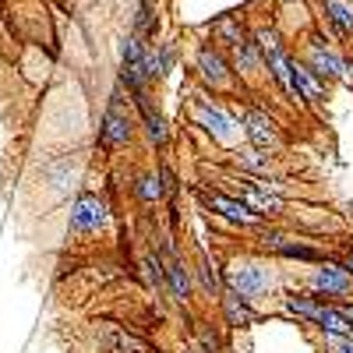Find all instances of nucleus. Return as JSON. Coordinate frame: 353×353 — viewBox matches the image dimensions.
<instances>
[{
	"mask_svg": "<svg viewBox=\"0 0 353 353\" xmlns=\"http://www.w3.org/2000/svg\"><path fill=\"white\" fill-rule=\"evenodd\" d=\"M134 36H156V18H152V0H141L134 14Z\"/></svg>",
	"mask_w": 353,
	"mask_h": 353,
	"instance_id": "27",
	"label": "nucleus"
},
{
	"mask_svg": "<svg viewBox=\"0 0 353 353\" xmlns=\"http://www.w3.org/2000/svg\"><path fill=\"white\" fill-rule=\"evenodd\" d=\"M261 244L283 254V258H297V261H321V251L311 248V244H301V241H290L283 237V233H269V230H261Z\"/></svg>",
	"mask_w": 353,
	"mask_h": 353,
	"instance_id": "14",
	"label": "nucleus"
},
{
	"mask_svg": "<svg viewBox=\"0 0 353 353\" xmlns=\"http://www.w3.org/2000/svg\"><path fill=\"white\" fill-rule=\"evenodd\" d=\"M110 350L113 353H149V343H141L138 336L124 332V329H110Z\"/></svg>",
	"mask_w": 353,
	"mask_h": 353,
	"instance_id": "21",
	"label": "nucleus"
},
{
	"mask_svg": "<svg viewBox=\"0 0 353 353\" xmlns=\"http://www.w3.org/2000/svg\"><path fill=\"white\" fill-rule=\"evenodd\" d=\"M166 261H163V272H166V286L173 293V301L176 304H188L191 301V272H188V265L173 254V248L166 244Z\"/></svg>",
	"mask_w": 353,
	"mask_h": 353,
	"instance_id": "10",
	"label": "nucleus"
},
{
	"mask_svg": "<svg viewBox=\"0 0 353 353\" xmlns=\"http://www.w3.org/2000/svg\"><path fill=\"white\" fill-rule=\"evenodd\" d=\"M121 81L128 85V92H145V46L141 36H128L124 50H121Z\"/></svg>",
	"mask_w": 353,
	"mask_h": 353,
	"instance_id": "5",
	"label": "nucleus"
},
{
	"mask_svg": "<svg viewBox=\"0 0 353 353\" xmlns=\"http://www.w3.org/2000/svg\"><path fill=\"white\" fill-rule=\"evenodd\" d=\"M307 64H311V71H314L318 78H325V81L346 78V61H343V57H336L332 50H325L318 39L307 46Z\"/></svg>",
	"mask_w": 353,
	"mask_h": 353,
	"instance_id": "13",
	"label": "nucleus"
},
{
	"mask_svg": "<svg viewBox=\"0 0 353 353\" xmlns=\"http://www.w3.org/2000/svg\"><path fill=\"white\" fill-rule=\"evenodd\" d=\"M212 36H216L223 46H237V43H244V25H241L237 18H219V21L212 25Z\"/></svg>",
	"mask_w": 353,
	"mask_h": 353,
	"instance_id": "22",
	"label": "nucleus"
},
{
	"mask_svg": "<svg viewBox=\"0 0 353 353\" xmlns=\"http://www.w3.org/2000/svg\"><path fill=\"white\" fill-rule=\"evenodd\" d=\"M134 194H138L145 205H152V201L163 198V181H159L156 173H141L138 181H134Z\"/></svg>",
	"mask_w": 353,
	"mask_h": 353,
	"instance_id": "24",
	"label": "nucleus"
},
{
	"mask_svg": "<svg viewBox=\"0 0 353 353\" xmlns=\"http://www.w3.org/2000/svg\"><path fill=\"white\" fill-rule=\"evenodd\" d=\"M325 14H329V21L339 28L343 36H350V32H353V11L343 4V0H325Z\"/></svg>",
	"mask_w": 353,
	"mask_h": 353,
	"instance_id": "25",
	"label": "nucleus"
},
{
	"mask_svg": "<svg viewBox=\"0 0 353 353\" xmlns=\"http://www.w3.org/2000/svg\"><path fill=\"white\" fill-rule=\"evenodd\" d=\"M233 50H237V71H241V74H258V71H261L265 57H261L258 39H244V43H237Z\"/></svg>",
	"mask_w": 353,
	"mask_h": 353,
	"instance_id": "20",
	"label": "nucleus"
},
{
	"mask_svg": "<svg viewBox=\"0 0 353 353\" xmlns=\"http://www.w3.org/2000/svg\"><path fill=\"white\" fill-rule=\"evenodd\" d=\"M237 163H241V170H248V173H261V176H269V156H265L261 149H244V152H237Z\"/></svg>",
	"mask_w": 353,
	"mask_h": 353,
	"instance_id": "26",
	"label": "nucleus"
},
{
	"mask_svg": "<svg viewBox=\"0 0 353 353\" xmlns=\"http://www.w3.org/2000/svg\"><path fill=\"white\" fill-rule=\"evenodd\" d=\"M159 181H163V194H173V191H176V176H173L166 166H163V173H159Z\"/></svg>",
	"mask_w": 353,
	"mask_h": 353,
	"instance_id": "29",
	"label": "nucleus"
},
{
	"mask_svg": "<svg viewBox=\"0 0 353 353\" xmlns=\"http://www.w3.org/2000/svg\"><path fill=\"white\" fill-rule=\"evenodd\" d=\"M314 325H318L321 332H332V336H353V321H350L339 307H332V304L321 307V314H318Z\"/></svg>",
	"mask_w": 353,
	"mask_h": 353,
	"instance_id": "18",
	"label": "nucleus"
},
{
	"mask_svg": "<svg viewBox=\"0 0 353 353\" xmlns=\"http://www.w3.org/2000/svg\"><path fill=\"white\" fill-rule=\"evenodd\" d=\"M226 286L237 290L241 297L254 301V297H261V293H269L272 269H269V265H261V261H237L233 269H226Z\"/></svg>",
	"mask_w": 353,
	"mask_h": 353,
	"instance_id": "1",
	"label": "nucleus"
},
{
	"mask_svg": "<svg viewBox=\"0 0 353 353\" xmlns=\"http://www.w3.org/2000/svg\"><path fill=\"white\" fill-rule=\"evenodd\" d=\"M131 141V117L121 106V99H110L106 113H103V124H99V145L106 149H121V145Z\"/></svg>",
	"mask_w": 353,
	"mask_h": 353,
	"instance_id": "6",
	"label": "nucleus"
},
{
	"mask_svg": "<svg viewBox=\"0 0 353 353\" xmlns=\"http://www.w3.org/2000/svg\"><path fill=\"white\" fill-rule=\"evenodd\" d=\"M219 307H223L226 325H233V329H248V325H254V321H258V314L248 304V297H241V293L230 290V286L219 293Z\"/></svg>",
	"mask_w": 353,
	"mask_h": 353,
	"instance_id": "12",
	"label": "nucleus"
},
{
	"mask_svg": "<svg viewBox=\"0 0 353 353\" xmlns=\"http://www.w3.org/2000/svg\"><path fill=\"white\" fill-rule=\"evenodd\" d=\"M131 96H134V106H138V113H141L149 138H152L156 145H166V141H170V128H166V121H163V113L149 103V96H145V92H131Z\"/></svg>",
	"mask_w": 353,
	"mask_h": 353,
	"instance_id": "16",
	"label": "nucleus"
},
{
	"mask_svg": "<svg viewBox=\"0 0 353 353\" xmlns=\"http://www.w3.org/2000/svg\"><path fill=\"white\" fill-rule=\"evenodd\" d=\"M198 276H201V286H205V293H212V297H219V293L226 290V279L216 272V265L209 261V258H198Z\"/></svg>",
	"mask_w": 353,
	"mask_h": 353,
	"instance_id": "23",
	"label": "nucleus"
},
{
	"mask_svg": "<svg viewBox=\"0 0 353 353\" xmlns=\"http://www.w3.org/2000/svg\"><path fill=\"white\" fill-rule=\"evenodd\" d=\"M194 64H198L201 81H209L212 88H226V85H230V64H226V57H223L216 46H201Z\"/></svg>",
	"mask_w": 353,
	"mask_h": 353,
	"instance_id": "11",
	"label": "nucleus"
},
{
	"mask_svg": "<svg viewBox=\"0 0 353 353\" xmlns=\"http://www.w3.org/2000/svg\"><path fill=\"white\" fill-rule=\"evenodd\" d=\"M194 124L201 131H209L216 141H233V134H237V121L216 103H198L194 106Z\"/></svg>",
	"mask_w": 353,
	"mask_h": 353,
	"instance_id": "9",
	"label": "nucleus"
},
{
	"mask_svg": "<svg viewBox=\"0 0 353 353\" xmlns=\"http://www.w3.org/2000/svg\"><path fill=\"white\" fill-rule=\"evenodd\" d=\"M110 223V205L99 194H78V201L71 205V230L74 233H99Z\"/></svg>",
	"mask_w": 353,
	"mask_h": 353,
	"instance_id": "3",
	"label": "nucleus"
},
{
	"mask_svg": "<svg viewBox=\"0 0 353 353\" xmlns=\"http://www.w3.org/2000/svg\"><path fill=\"white\" fill-rule=\"evenodd\" d=\"M283 307H286V314H293V318L307 321V325H314L318 314H321V307H325V301L314 297V293H293V297L283 301Z\"/></svg>",
	"mask_w": 353,
	"mask_h": 353,
	"instance_id": "17",
	"label": "nucleus"
},
{
	"mask_svg": "<svg viewBox=\"0 0 353 353\" xmlns=\"http://www.w3.org/2000/svg\"><path fill=\"white\" fill-rule=\"evenodd\" d=\"M293 81H297V96L307 103L325 99V78H318L307 61H293Z\"/></svg>",
	"mask_w": 353,
	"mask_h": 353,
	"instance_id": "15",
	"label": "nucleus"
},
{
	"mask_svg": "<svg viewBox=\"0 0 353 353\" xmlns=\"http://www.w3.org/2000/svg\"><path fill=\"white\" fill-rule=\"evenodd\" d=\"M307 290L314 293V297H350L353 293V276L346 272V265L318 261L314 272L307 276Z\"/></svg>",
	"mask_w": 353,
	"mask_h": 353,
	"instance_id": "2",
	"label": "nucleus"
},
{
	"mask_svg": "<svg viewBox=\"0 0 353 353\" xmlns=\"http://www.w3.org/2000/svg\"><path fill=\"white\" fill-rule=\"evenodd\" d=\"M244 134L251 141V149H261V152L279 149V141H283L276 121H272L269 113H261V110H248L244 113Z\"/></svg>",
	"mask_w": 353,
	"mask_h": 353,
	"instance_id": "7",
	"label": "nucleus"
},
{
	"mask_svg": "<svg viewBox=\"0 0 353 353\" xmlns=\"http://www.w3.org/2000/svg\"><path fill=\"white\" fill-rule=\"evenodd\" d=\"M343 265H346V272H350V276H353V251H350V254H346V261H343Z\"/></svg>",
	"mask_w": 353,
	"mask_h": 353,
	"instance_id": "30",
	"label": "nucleus"
},
{
	"mask_svg": "<svg viewBox=\"0 0 353 353\" xmlns=\"http://www.w3.org/2000/svg\"><path fill=\"white\" fill-rule=\"evenodd\" d=\"M325 350L329 353H353V336H332V332H325Z\"/></svg>",
	"mask_w": 353,
	"mask_h": 353,
	"instance_id": "28",
	"label": "nucleus"
},
{
	"mask_svg": "<svg viewBox=\"0 0 353 353\" xmlns=\"http://www.w3.org/2000/svg\"><path fill=\"white\" fill-rule=\"evenodd\" d=\"M237 194H241L244 205H251V209H254L261 219H265V216H279V212H286L283 198L269 194V184H258L254 176H241V181H237Z\"/></svg>",
	"mask_w": 353,
	"mask_h": 353,
	"instance_id": "8",
	"label": "nucleus"
},
{
	"mask_svg": "<svg viewBox=\"0 0 353 353\" xmlns=\"http://www.w3.org/2000/svg\"><path fill=\"white\" fill-rule=\"evenodd\" d=\"M198 198H201V205H209L212 212L226 216L230 223H241V226H261V216L251 209V205H244L241 198H230V194H219V191H205V188H198Z\"/></svg>",
	"mask_w": 353,
	"mask_h": 353,
	"instance_id": "4",
	"label": "nucleus"
},
{
	"mask_svg": "<svg viewBox=\"0 0 353 353\" xmlns=\"http://www.w3.org/2000/svg\"><path fill=\"white\" fill-rule=\"evenodd\" d=\"M173 57H176V50L170 43H163L156 50H145V74H149V78H163L173 68Z\"/></svg>",
	"mask_w": 353,
	"mask_h": 353,
	"instance_id": "19",
	"label": "nucleus"
}]
</instances>
